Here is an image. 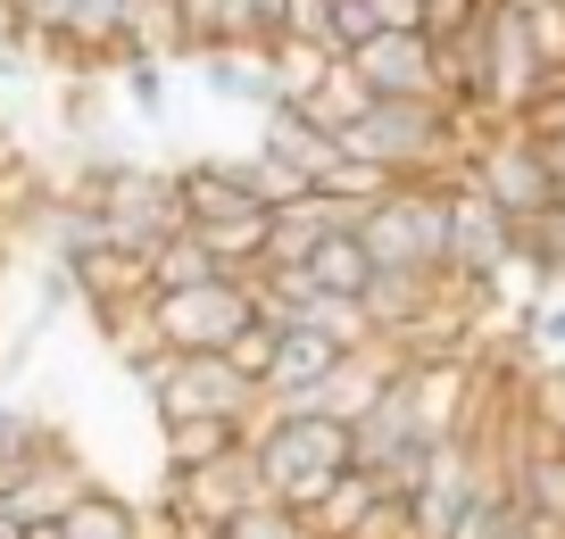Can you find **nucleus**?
Returning a JSON list of instances; mask_svg holds the SVG:
<instances>
[{"label": "nucleus", "instance_id": "8", "mask_svg": "<svg viewBox=\"0 0 565 539\" xmlns=\"http://www.w3.org/2000/svg\"><path fill=\"white\" fill-rule=\"evenodd\" d=\"M92 489H100V482H92V473L75 465V449L58 440L51 456H34V465H25L18 482H9V498H0V506H9V515H18L25 531H58V522H67L75 506L92 498Z\"/></svg>", "mask_w": 565, "mask_h": 539}, {"label": "nucleus", "instance_id": "10", "mask_svg": "<svg viewBox=\"0 0 565 539\" xmlns=\"http://www.w3.org/2000/svg\"><path fill=\"white\" fill-rule=\"evenodd\" d=\"M175 183H183V225H192V233H216V225H242V216H266L258 200L242 192L233 158H183Z\"/></svg>", "mask_w": 565, "mask_h": 539}, {"label": "nucleus", "instance_id": "15", "mask_svg": "<svg viewBox=\"0 0 565 539\" xmlns=\"http://www.w3.org/2000/svg\"><path fill=\"white\" fill-rule=\"evenodd\" d=\"M374 108H383V100H374V91H366V75H358L350 58H341V67H324V84H317V91H308V100H300V117L317 125L324 141H341V133H358V125H366Z\"/></svg>", "mask_w": 565, "mask_h": 539}, {"label": "nucleus", "instance_id": "22", "mask_svg": "<svg viewBox=\"0 0 565 539\" xmlns=\"http://www.w3.org/2000/svg\"><path fill=\"white\" fill-rule=\"evenodd\" d=\"M524 266H532L541 282L565 274V216H541V225H524Z\"/></svg>", "mask_w": 565, "mask_h": 539}, {"label": "nucleus", "instance_id": "1", "mask_svg": "<svg viewBox=\"0 0 565 539\" xmlns=\"http://www.w3.org/2000/svg\"><path fill=\"white\" fill-rule=\"evenodd\" d=\"M475 141H482V125L458 117L449 100H383L358 133H341V150L358 166L391 174V183H458Z\"/></svg>", "mask_w": 565, "mask_h": 539}, {"label": "nucleus", "instance_id": "17", "mask_svg": "<svg viewBox=\"0 0 565 539\" xmlns=\"http://www.w3.org/2000/svg\"><path fill=\"white\" fill-rule=\"evenodd\" d=\"M200 282H225V266L209 258V241H200V233H175V241L150 258V299H167V291H200Z\"/></svg>", "mask_w": 565, "mask_h": 539}, {"label": "nucleus", "instance_id": "23", "mask_svg": "<svg viewBox=\"0 0 565 539\" xmlns=\"http://www.w3.org/2000/svg\"><path fill=\"white\" fill-rule=\"evenodd\" d=\"M225 539H317V531H308V522L291 515V506H249V515L233 522Z\"/></svg>", "mask_w": 565, "mask_h": 539}, {"label": "nucleus", "instance_id": "12", "mask_svg": "<svg viewBox=\"0 0 565 539\" xmlns=\"http://www.w3.org/2000/svg\"><path fill=\"white\" fill-rule=\"evenodd\" d=\"M249 432H258V423H159V473L192 482V473L225 465L233 449H249Z\"/></svg>", "mask_w": 565, "mask_h": 539}, {"label": "nucleus", "instance_id": "4", "mask_svg": "<svg viewBox=\"0 0 565 539\" xmlns=\"http://www.w3.org/2000/svg\"><path fill=\"white\" fill-rule=\"evenodd\" d=\"M466 183H475L499 216H515V225L565 216V183H557L548 150L524 133V125H482V141L466 150Z\"/></svg>", "mask_w": 565, "mask_h": 539}, {"label": "nucleus", "instance_id": "18", "mask_svg": "<svg viewBox=\"0 0 565 539\" xmlns=\"http://www.w3.org/2000/svg\"><path fill=\"white\" fill-rule=\"evenodd\" d=\"M51 539H141V506L117 498V489H92V498L75 506V515L58 522Z\"/></svg>", "mask_w": 565, "mask_h": 539}, {"label": "nucleus", "instance_id": "14", "mask_svg": "<svg viewBox=\"0 0 565 539\" xmlns=\"http://www.w3.org/2000/svg\"><path fill=\"white\" fill-rule=\"evenodd\" d=\"M258 150L275 158V166H291V174H308V192H317V174L341 158V141H324L317 125L300 117V108H266L258 117Z\"/></svg>", "mask_w": 565, "mask_h": 539}, {"label": "nucleus", "instance_id": "27", "mask_svg": "<svg viewBox=\"0 0 565 539\" xmlns=\"http://www.w3.org/2000/svg\"><path fill=\"white\" fill-rule=\"evenodd\" d=\"M548 166H557V183H565V141H548Z\"/></svg>", "mask_w": 565, "mask_h": 539}, {"label": "nucleus", "instance_id": "25", "mask_svg": "<svg viewBox=\"0 0 565 539\" xmlns=\"http://www.w3.org/2000/svg\"><path fill=\"white\" fill-rule=\"evenodd\" d=\"M366 9H374L383 34H433V9H424V0H366Z\"/></svg>", "mask_w": 565, "mask_h": 539}, {"label": "nucleus", "instance_id": "19", "mask_svg": "<svg viewBox=\"0 0 565 539\" xmlns=\"http://www.w3.org/2000/svg\"><path fill=\"white\" fill-rule=\"evenodd\" d=\"M117 84H125V108L141 125H167V67L159 58H117Z\"/></svg>", "mask_w": 565, "mask_h": 539}, {"label": "nucleus", "instance_id": "26", "mask_svg": "<svg viewBox=\"0 0 565 539\" xmlns=\"http://www.w3.org/2000/svg\"><path fill=\"white\" fill-rule=\"evenodd\" d=\"M0 539H34V531H25V522L9 515V506H0Z\"/></svg>", "mask_w": 565, "mask_h": 539}, {"label": "nucleus", "instance_id": "3", "mask_svg": "<svg viewBox=\"0 0 565 539\" xmlns=\"http://www.w3.org/2000/svg\"><path fill=\"white\" fill-rule=\"evenodd\" d=\"M125 382L159 407V423H258L266 390L242 382L225 357H150V366H125Z\"/></svg>", "mask_w": 565, "mask_h": 539}, {"label": "nucleus", "instance_id": "5", "mask_svg": "<svg viewBox=\"0 0 565 539\" xmlns=\"http://www.w3.org/2000/svg\"><path fill=\"white\" fill-rule=\"evenodd\" d=\"M249 456H258V482H266L275 506L300 482H317V473H358V440H350V423H333V416H258Z\"/></svg>", "mask_w": 565, "mask_h": 539}, {"label": "nucleus", "instance_id": "21", "mask_svg": "<svg viewBox=\"0 0 565 539\" xmlns=\"http://www.w3.org/2000/svg\"><path fill=\"white\" fill-rule=\"evenodd\" d=\"M282 42H308V51L341 58V42H333V0H291V25H282Z\"/></svg>", "mask_w": 565, "mask_h": 539}, {"label": "nucleus", "instance_id": "11", "mask_svg": "<svg viewBox=\"0 0 565 539\" xmlns=\"http://www.w3.org/2000/svg\"><path fill=\"white\" fill-rule=\"evenodd\" d=\"M200 84L216 91V100H233V108H291L282 100V75H275V51H209L200 58Z\"/></svg>", "mask_w": 565, "mask_h": 539}, {"label": "nucleus", "instance_id": "6", "mask_svg": "<svg viewBox=\"0 0 565 539\" xmlns=\"http://www.w3.org/2000/svg\"><path fill=\"white\" fill-rule=\"evenodd\" d=\"M150 324H159L167 357H225L249 324H258V282H200V291H167L150 299Z\"/></svg>", "mask_w": 565, "mask_h": 539}, {"label": "nucleus", "instance_id": "13", "mask_svg": "<svg viewBox=\"0 0 565 539\" xmlns=\"http://www.w3.org/2000/svg\"><path fill=\"white\" fill-rule=\"evenodd\" d=\"M125 58H192L200 67V42H192V18L183 0H125Z\"/></svg>", "mask_w": 565, "mask_h": 539}, {"label": "nucleus", "instance_id": "24", "mask_svg": "<svg viewBox=\"0 0 565 539\" xmlns=\"http://www.w3.org/2000/svg\"><path fill=\"white\" fill-rule=\"evenodd\" d=\"M532 348H541V366H565V299H532Z\"/></svg>", "mask_w": 565, "mask_h": 539}, {"label": "nucleus", "instance_id": "2", "mask_svg": "<svg viewBox=\"0 0 565 539\" xmlns=\"http://www.w3.org/2000/svg\"><path fill=\"white\" fill-rule=\"evenodd\" d=\"M458 183H399L391 200H374L358 216V241H366L374 274H449V192Z\"/></svg>", "mask_w": 565, "mask_h": 539}, {"label": "nucleus", "instance_id": "9", "mask_svg": "<svg viewBox=\"0 0 565 539\" xmlns=\"http://www.w3.org/2000/svg\"><path fill=\"white\" fill-rule=\"evenodd\" d=\"M374 100H441V42L433 34H374L350 58Z\"/></svg>", "mask_w": 565, "mask_h": 539}, {"label": "nucleus", "instance_id": "7", "mask_svg": "<svg viewBox=\"0 0 565 539\" xmlns=\"http://www.w3.org/2000/svg\"><path fill=\"white\" fill-rule=\"evenodd\" d=\"M515 266H524V225L499 216L475 183H458V192H449V282H458V291H491Z\"/></svg>", "mask_w": 565, "mask_h": 539}, {"label": "nucleus", "instance_id": "20", "mask_svg": "<svg viewBox=\"0 0 565 539\" xmlns=\"http://www.w3.org/2000/svg\"><path fill=\"white\" fill-rule=\"evenodd\" d=\"M275 357H282V332H266V324H249V332H242V341H233V348H225V366H233V374H242V382H258V390H266V382H275Z\"/></svg>", "mask_w": 565, "mask_h": 539}, {"label": "nucleus", "instance_id": "16", "mask_svg": "<svg viewBox=\"0 0 565 539\" xmlns=\"http://www.w3.org/2000/svg\"><path fill=\"white\" fill-rule=\"evenodd\" d=\"M308 282H317L324 299H366V282H374V258H366V241H358V225L350 233H333V241L317 249V258L300 266Z\"/></svg>", "mask_w": 565, "mask_h": 539}]
</instances>
